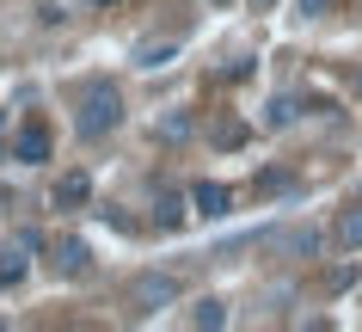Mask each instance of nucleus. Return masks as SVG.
Segmentation results:
<instances>
[{
	"label": "nucleus",
	"mask_w": 362,
	"mask_h": 332,
	"mask_svg": "<svg viewBox=\"0 0 362 332\" xmlns=\"http://www.w3.org/2000/svg\"><path fill=\"white\" fill-rule=\"evenodd\" d=\"M117 123H123V98H117V86H111V80H93V86H86V98H80L74 130H80L86 142H98L105 130H117Z\"/></svg>",
	"instance_id": "f257e3e1"
},
{
	"label": "nucleus",
	"mask_w": 362,
	"mask_h": 332,
	"mask_svg": "<svg viewBox=\"0 0 362 332\" xmlns=\"http://www.w3.org/2000/svg\"><path fill=\"white\" fill-rule=\"evenodd\" d=\"M129 302H135V314H160L166 302H178V277H166V271H148V277H135Z\"/></svg>",
	"instance_id": "f03ea898"
},
{
	"label": "nucleus",
	"mask_w": 362,
	"mask_h": 332,
	"mask_svg": "<svg viewBox=\"0 0 362 332\" xmlns=\"http://www.w3.org/2000/svg\"><path fill=\"white\" fill-rule=\"evenodd\" d=\"M13 160H25V166L49 160V130H43V123H25L19 136H13Z\"/></svg>",
	"instance_id": "7ed1b4c3"
},
{
	"label": "nucleus",
	"mask_w": 362,
	"mask_h": 332,
	"mask_svg": "<svg viewBox=\"0 0 362 332\" xmlns=\"http://www.w3.org/2000/svg\"><path fill=\"white\" fill-rule=\"evenodd\" d=\"M228 203H233L228 185H209V178L191 185V210H197V215H209V222H215V215H228Z\"/></svg>",
	"instance_id": "20e7f679"
},
{
	"label": "nucleus",
	"mask_w": 362,
	"mask_h": 332,
	"mask_svg": "<svg viewBox=\"0 0 362 332\" xmlns=\"http://www.w3.org/2000/svg\"><path fill=\"white\" fill-rule=\"evenodd\" d=\"M332 240H338L344 253H356V246H362V203H350V210L338 215V228H332Z\"/></svg>",
	"instance_id": "39448f33"
},
{
	"label": "nucleus",
	"mask_w": 362,
	"mask_h": 332,
	"mask_svg": "<svg viewBox=\"0 0 362 332\" xmlns=\"http://www.w3.org/2000/svg\"><path fill=\"white\" fill-rule=\"evenodd\" d=\"M185 203H191V197H178V191H160L153 197V222H160V228H178V222H185Z\"/></svg>",
	"instance_id": "423d86ee"
},
{
	"label": "nucleus",
	"mask_w": 362,
	"mask_h": 332,
	"mask_svg": "<svg viewBox=\"0 0 362 332\" xmlns=\"http://www.w3.org/2000/svg\"><path fill=\"white\" fill-rule=\"evenodd\" d=\"M86 197H93V178H86V173H62V185H56V210H62V203H86Z\"/></svg>",
	"instance_id": "0eeeda50"
},
{
	"label": "nucleus",
	"mask_w": 362,
	"mask_h": 332,
	"mask_svg": "<svg viewBox=\"0 0 362 332\" xmlns=\"http://www.w3.org/2000/svg\"><path fill=\"white\" fill-rule=\"evenodd\" d=\"M56 271H68V277L86 271V240H62L56 246Z\"/></svg>",
	"instance_id": "6e6552de"
},
{
	"label": "nucleus",
	"mask_w": 362,
	"mask_h": 332,
	"mask_svg": "<svg viewBox=\"0 0 362 332\" xmlns=\"http://www.w3.org/2000/svg\"><path fill=\"white\" fill-rule=\"evenodd\" d=\"M191 326H228V308L209 295V302H197V308H191Z\"/></svg>",
	"instance_id": "1a4fd4ad"
},
{
	"label": "nucleus",
	"mask_w": 362,
	"mask_h": 332,
	"mask_svg": "<svg viewBox=\"0 0 362 332\" xmlns=\"http://www.w3.org/2000/svg\"><path fill=\"white\" fill-rule=\"evenodd\" d=\"M295 111H301V105H295V98H270V111H264V123H270V130H288V123H295Z\"/></svg>",
	"instance_id": "9d476101"
},
{
	"label": "nucleus",
	"mask_w": 362,
	"mask_h": 332,
	"mask_svg": "<svg viewBox=\"0 0 362 332\" xmlns=\"http://www.w3.org/2000/svg\"><path fill=\"white\" fill-rule=\"evenodd\" d=\"M172 56H178V43H141V50H135L141 68H160V62H172Z\"/></svg>",
	"instance_id": "9b49d317"
},
{
	"label": "nucleus",
	"mask_w": 362,
	"mask_h": 332,
	"mask_svg": "<svg viewBox=\"0 0 362 332\" xmlns=\"http://www.w3.org/2000/svg\"><path fill=\"white\" fill-rule=\"evenodd\" d=\"M283 246H288V253H307V258H313V253H320V234H313V228H301V234H288Z\"/></svg>",
	"instance_id": "f8f14e48"
},
{
	"label": "nucleus",
	"mask_w": 362,
	"mask_h": 332,
	"mask_svg": "<svg viewBox=\"0 0 362 332\" xmlns=\"http://www.w3.org/2000/svg\"><path fill=\"white\" fill-rule=\"evenodd\" d=\"M25 277V258L19 253H0V283H19Z\"/></svg>",
	"instance_id": "ddd939ff"
},
{
	"label": "nucleus",
	"mask_w": 362,
	"mask_h": 332,
	"mask_svg": "<svg viewBox=\"0 0 362 332\" xmlns=\"http://www.w3.org/2000/svg\"><path fill=\"white\" fill-rule=\"evenodd\" d=\"M160 136H166V142H185V136H191V118H185V111H178V118H166V130H160Z\"/></svg>",
	"instance_id": "4468645a"
},
{
	"label": "nucleus",
	"mask_w": 362,
	"mask_h": 332,
	"mask_svg": "<svg viewBox=\"0 0 362 332\" xmlns=\"http://www.w3.org/2000/svg\"><path fill=\"white\" fill-rule=\"evenodd\" d=\"M288 185H295L288 173H264V178H258V191H288Z\"/></svg>",
	"instance_id": "2eb2a0df"
},
{
	"label": "nucleus",
	"mask_w": 362,
	"mask_h": 332,
	"mask_svg": "<svg viewBox=\"0 0 362 332\" xmlns=\"http://www.w3.org/2000/svg\"><path fill=\"white\" fill-rule=\"evenodd\" d=\"M301 13H307V19H320V13H332V0H301Z\"/></svg>",
	"instance_id": "dca6fc26"
},
{
	"label": "nucleus",
	"mask_w": 362,
	"mask_h": 332,
	"mask_svg": "<svg viewBox=\"0 0 362 332\" xmlns=\"http://www.w3.org/2000/svg\"><path fill=\"white\" fill-rule=\"evenodd\" d=\"M86 6H117V0H86Z\"/></svg>",
	"instance_id": "f3484780"
},
{
	"label": "nucleus",
	"mask_w": 362,
	"mask_h": 332,
	"mask_svg": "<svg viewBox=\"0 0 362 332\" xmlns=\"http://www.w3.org/2000/svg\"><path fill=\"white\" fill-rule=\"evenodd\" d=\"M252 6H276V0H252Z\"/></svg>",
	"instance_id": "a211bd4d"
},
{
	"label": "nucleus",
	"mask_w": 362,
	"mask_h": 332,
	"mask_svg": "<svg viewBox=\"0 0 362 332\" xmlns=\"http://www.w3.org/2000/svg\"><path fill=\"white\" fill-rule=\"evenodd\" d=\"M356 98H362V74H356Z\"/></svg>",
	"instance_id": "6ab92c4d"
},
{
	"label": "nucleus",
	"mask_w": 362,
	"mask_h": 332,
	"mask_svg": "<svg viewBox=\"0 0 362 332\" xmlns=\"http://www.w3.org/2000/svg\"><path fill=\"white\" fill-rule=\"evenodd\" d=\"M215 6H228V0H215Z\"/></svg>",
	"instance_id": "aec40b11"
}]
</instances>
